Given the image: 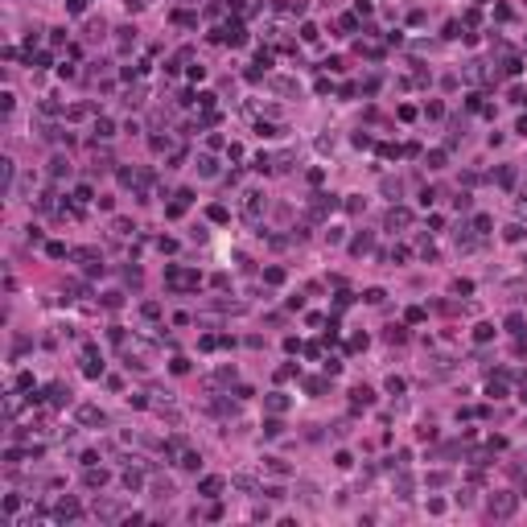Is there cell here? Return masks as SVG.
<instances>
[{
    "label": "cell",
    "mask_w": 527,
    "mask_h": 527,
    "mask_svg": "<svg viewBox=\"0 0 527 527\" xmlns=\"http://www.w3.org/2000/svg\"><path fill=\"white\" fill-rule=\"evenodd\" d=\"M206 214H210V219H214V223H227V219H231V214H227V206H210Z\"/></svg>",
    "instance_id": "cell-25"
},
{
    "label": "cell",
    "mask_w": 527,
    "mask_h": 527,
    "mask_svg": "<svg viewBox=\"0 0 527 527\" xmlns=\"http://www.w3.org/2000/svg\"><path fill=\"white\" fill-rule=\"evenodd\" d=\"M515 507H519V494H490V515L494 519H511L515 515Z\"/></svg>",
    "instance_id": "cell-1"
},
{
    "label": "cell",
    "mask_w": 527,
    "mask_h": 527,
    "mask_svg": "<svg viewBox=\"0 0 527 527\" xmlns=\"http://www.w3.org/2000/svg\"><path fill=\"white\" fill-rule=\"evenodd\" d=\"M264 280H268V285H280V280H285V268H268Z\"/></svg>",
    "instance_id": "cell-26"
},
{
    "label": "cell",
    "mask_w": 527,
    "mask_h": 527,
    "mask_svg": "<svg viewBox=\"0 0 527 527\" xmlns=\"http://www.w3.org/2000/svg\"><path fill=\"white\" fill-rule=\"evenodd\" d=\"M124 486H128V490H136V486H140V474H136V470H128V474H124Z\"/></svg>",
    "instance_id": "cell-32"
},
{
    "label": "cell",
    "mask_w": 527,
    "mask_h": 527,
    "mask_svg": "<svg viewBox=\"0 0 527 527\" xmlns=\"http://www.w3.org/2000/svg\"><path fill=\"white\" fill-rule=\"evenodd\" d=\"M219 490H223V478H202L198 482V494H206V499H219Z\"/></svg>",
    "instance_id": "cell-9"
},
{
    "label": "cell",
    "mask_w": 527,
    "mask_h": 527,
    "mask_svg": "<svg viewBox=\"0 0 527 527\" xmlns=\"http://www.w3.org/2000/svg\"><path fill=\"white\" fill-rule=\"evenodd\" d=\"M519 132H523V136H527V115H523V119H519Z\"/></svg>",
    "instance_id": "cell-41"
},
{
    "label": "cell",
    "mask_w": 527,
    "mask_h": 527,
    "mask_svg": "<svg viewBox=\"0 0 527 527\" xmlns=\"http://www.w3.org/2000/svg\"><path fill=\"white\" fill-rule=\"evenodd\" d=\"M503 235H507V239H511V243H519V239H523V227H519V223H511V227H507V231H503Z\"/></svg>",
    "instance_id": "cell-29"
},
{
    "label": "cell",
    "mask_w": 527,
    "mask_h": 527,
    "mask_svg": "<svg viewBox=\"0 0 527 527\" xmlns=\"http://www.w3.org/2000/svg\"><path fill=\"white\" fill-rule=\"evenodd\" d=\"M503 391H507L503 379H490V395H494V399H503Z\"/></svg>",
    "instance_id": "cell-34"
},
{
    "label": "cell",
    "mask_w": 527,
    "mask_h": 527,
    "mask_svg": "<svg viewBox=\"0 0 527 527\" xmlns=\"http://www.w3.org/2000/svg\"><path fill=\"white\" fill-rule=\"evenodd\" d=\"M424 115H428V119H441V115H445V107H441V103H428V107H424Z\"/></svg>",
    "instance_id": "cell-30"
},
{
    "label": "cell",
    "mask_w": 527,
    "mask_h": 527,
    "mask_svg": "<svg viewBox=\"0 0 527 527\" xmlns=\"http://www.w3.org/2000/svg\"><path fill=\"white\" fill-rule=\"evenodd\" d=\"M280 432H285V424L276 420V416H272V420H264V437H280Z\"/></svg>",
    "instance_id": "cell-20"
},
{
    "label": "cell",
    "mask_w": 527,
    "mask_h": 527,
    "mask_svg": "<svg viewBox=\"0 0 527 527\" xmlns=\"http://www.w3.org/2000/svg\"><path fill=\"white\" fill-rule=\"evenodd\" d=\"M387 391H391V395H399V391H404V379H399V375H391V379H387Z\"/></svg>",
    "instance_id": "cell-31"
},
{
    "label": "cell",
    "mask_w": 527,
    "mask_h": 527,
    "mask_svg": "<svg viewBox=\"0 0 527 527\" xmlns=\"http://www.w3.org/2000/svg\"><path fill=\"white\" fill-rule=\"evenodd\" d=\"M115 42H119V50H128V46H132V42H136V29H132V25H124V29H119V37H115Z\"/></svg>",
    "instance_id": "cell-16"
},
{
    "label": "cell",
    "mask_w": 527,
    "mask_h": 527,
    "mask_svg": "<svg viewBox=\"0 0 527 527\" xmlns=\"http://www.w3.org/2000/svg\"><path fill=\"white\" fill-rule=\"evenodd\" d=\"M404 338H408V334L399 330V326H391V330H387V342H404Z\"/></svg>",
    "instance_id": "cell-33"
},
{
    "label": "cell",
    "mask_w": 527,
    "mask_h": 527,
    "mask_svg": "<svg viewBox=\"0 0 527 527\" xmlns=\"http://www.w3.org/2000/svg\"><path fill=\"white\" fill-rule=\"evenodd\" d=\"M83 375H87V379H99V375H103V362H99L95 346H87V350H83Z\"/></svg>",
    "instance_id": "cell-3"
},
{
    "label": "cell",
    "mask_w": 527,
    "mask_h": 527,
    "mask_svg": "<svg viewBox=\"0 0 527 527\" xmlns=\"http://www.w3.org/2000/svg\"><path fill=\"white\" fill-rule=\"evenodd\" d=\"M519 399H523V404H527V387H523V395H519Z\"/></svg>",
    "instance_id": "cell-42"
},
{
    "label": "cell",
    "mask_w": 527,
    "mask_h": 527,
    "mask_svg": "<svg viewBox=\"0 0 527 527\" xmlns=\"http://www.w3.org/2000/svg\"><path fill=\"white\" fill-rule=\"evenodd\" d=\"M111 132H115V124H111V119H99V124H95V136H103V140H107Z\"/></svg>",
    "instance_id": "cell-23"
},
{
    "label": "cell",
    "mask_w": 527,
    "mask_h": 527,
    "mask_svg": "<svg viewBox=\"0 0 527 527\" xmlns=\"http://www.w3.org/2000/svg\"><path fill=\"white\" fill-rule=\"evenodd\" d=\"M383 301V289H367V305H379Z\"/></svg>",
    "instance_id": "cell-36"
},
{
    "label": "cell",
    "mask_w": 527,
    "mask_h": 527,
    "mask_svg": "<svg viewBox=\"0 0 527 527\" xmlns=\"http://www.w3.org/2000/svg\"><path fill=\"white\" fill-rule=\"evenodd\" d=\"M50 404L54 408H66L70 404V387L66 383H50Z\"/></svg>",
    "instance_id": "cell-7"
},
{
    "label": "cell",
    "mask_w": 527,
    "mask_h": 527,
    "mask_svg": "<svg viewBox=\"0 0 527 527\" xmlns=\"http://www.w3.org/2000/svg\"><path fill=\"white\" fill-rule=\"evenodd\" d=\"M511 99H515L519 107H527V91H523V87H515V91H511Z\"/></svg>",
    "instance_id": "cell-37"
},
{
    "label": "cell",
    "mask_w": 527,
    "mask_h": 527,
    "mask_svg": "<svg viewBox=\"0 0 527 527\" xmlns=\"http://www.w3.org/2000/svg\"><path fill=\"white\" fill-rule=\"evenodd\" d=\"M78 420H83V424H103V412L87 404V408H78Z\"/></svg>",
    "instance_id": "cell-12"
},
{
    "label": "cell",
    "mask_w": 527,
    "mask_h": 527,
    "mask_svg": "<svg viewBox=\"0 0 527 527\" xmlns=\"http://www.w3.org/2000/svg\"><path fill=\"white\" fill-rule=\"evenodd\" d=\"M305 391H309V395H321V391H326V379H305Z\"/></svg>",
    "instance_id": "cell-24"
},
{
    "label": "cell",
    "mask_w": 527,
    "mask_h": 527,
    "mask_svg": "<svg viewBox=\"0 0 527 527\" xmlns=\"http://www.w3.org/2000/svg\"><path fill=\"white\" fill-rule=\"evenodd\" d=\"M350 252H354V256L371 252V235H354V239H350Z\"/></svg>",
    "instance_id": "cell-15"
},
{
    "label": "cell",
    "mask_w": 527,
    "mask_h": 527,
    "mask_svg": "<svg viewBox=\"0 0 527 527\" xmlns=\"http://www.w3.org/2000/svg\"><path fill=\"white\" fill-rule=\"evenodd\" d=\"M66 9H70V13H83V9H87V0H66Z\"/></svg>",
    "instance_id": "cell-40"
},
{
    "label": "cell",
    "mask_w": 527,
    "mask_h": 527,
    "mask_svg": "<svg viewBox=\"0 0 527 527\" xmlns=\"http://www.w3.org/2000/svg\"><path fill=\"white\" fill-rule=\"evenodd\" d=\"M264 404H268V412H285V408H289V395H280V391H272V395L264 399Z\"/></svg>",
    "instance_id": "cell-13"
},
{
    "label": "cell",
    "mask_w": 527,
    "mask_h": 527,
    "mask_svg": "<svg viewBox=\"0 0 527 527\" xmlns=\"http://www.w3.org/2000/svg\"><path fill=\"white\" fill-rule=\"evenodd\" d=\"M78 515H83V507H78L74 499H62V503H58V519H62V523H66V519H78Z\"/></svg>",
    "instance_id": "cell-8"
},
{
    "label": "cell",
    "mask_w": 527,
    "mask_h": 527,
    "mask_svg": "<svg viewBox=\"0 0 527 527\" xmlns=\"http://www.w3.org/2000/svg\"><path fill=\"white\" fill-rule=\"evenodd\" d=\"M260 210H264V194L260 190L243 194V214H247V219H260Z\"/></svg>",
    "instance_id": "cell-4"
},
{
    "label": "cell",
    "mask_w": 527,
    "mask_h": 527,
    "mask_svg": "<svg viewBox=\"0 0 527 527\" xmlns=\"http://www.w3.org/2000/svg\"><path fill=\"white\" fill-rule=\"evenodd\" d=\"M198 173H202V177H214V173H219V165H214V157H202V161H198Z\"/></svg>",
    "instance_id": "cell-19"
},
{
    "label": "cell",
    "mask_w": 527,
    "mask_h": 527,
    "mask_svg": "<svg viewBox=\"0 0 527 527\" xmlns=\"http://www.w3.org/2000/svg\"><path fill=\"white\" fill-rule=\"evenodd\" d=\"M474 231H482V235L490 231V219H486V214H478V219H474Z\"/></svg>",
    "instance_id": "cell-38"
},
{
    "label": "cell",
    "mask_w": 527,
    "mask_h": 527,
    "mask_svg": "<svg viewBox=\"0 0 527 527\" xmlns=\"http://www.w3.org/2000/svg\"><path fill=\"white\" fill-rule=\"evenodd\" d=\"M252 169H260V173H268V169H272V161H268V157H264V152H260V157H256V165H252Z\"/></svg>",
    "instance_id": "cell-39"
},
{
    "label": "cell",
    "mask_w": 527,
    "mask_h": 527,
    "mask_svg": "<svg viewBox=\"0 0 527 527\" xmlns=\"http://www.w3.org/2000/svg\"><path fill=\"white\" fill-rule=\"evenodd\" d=\"M338 202H334V194H313V206H309V214H313V219H321L326 210H334Z\"/></svg>",
    "instance_id": "cell-6"
},
{
    "label": "cell",
    "mask_w": 527,
    "mask_h": 527,
    "mask_svg": "<svg viewBox=\"0 0 527 527\" xmlns=\"http://www.w3.org/2000/svg\"><path fill=\"white\" fill-rule=\"evenodd\" d=\"M165 280H169V289H198V285H202V280H198V272H181L177 264L165 268Z\"/></svg>",
    "instance_id": "cell-2"
},
{
    "label": "cell",
    "mask_w": 527,
    "mask_h": 527,
    "mask_svg": "<svg viewBox=\"0 0 527 527\" xmlns=\"http://www.w3.org/2000/svg\"><path fill=\"white\" fill-rule=\"evenodd\" d=\"M474 338H478V342H490V338H494V326H490V321H482V326L474 330Z\"/></svg>",
    "instance_id": "cell-21"
},
{
    "label": "cell",
    "mask_w": 527,
    "mask_h": 527,
    "mask_svg": "<svg viewBox=\"0 0 527 527\" xmlns=\"http://www.w3.org/2000/svg\"><path fill=\"white\" fill-rule=\"evenodd\" d=\"M350 395H354V404H362V408H367V404H375V391H371V387H362V383H358Z\"/></svg>",
    "instance_id": "cell-14"
},
{
    "label": "cell",
    "mask_w": 527,
    "mask_h": 527,
    "mask_svg": "<svg viewBox=\"0 0 527 527\" xmlns=\"http://www.w3.org/2000/svg\"><path fill=\"white\" fill-rule=\"evenodd\" d=\"M507 330H511V334H523V313H511V317H507Z\"/></svg>",
    "instance_id": "cell-28"
},
{
    "label": "cell",
    "mask_w": 527,
    "mask_h": 527,
    "mask_svg": "<svg viewBox=\"0 0 527 527\" xmlns=\"http://www.w3.org/2000/svg\"><path fill=\"white\" fill-rule=\"evenodd\" d=\"M50 173H54V177H62V173H70V161H66V157H54V161H50Z\"/></svg>",
    "instance_id": "cell-18"
},
{
    "label": "cell",
    "mask_w": 527,
    "mask_h": 527,
    "mask_svg": "<svg viewBox=\"0 0 527 527\" xmlns=\"http://www.w3.org/2000/svg\"><path fill=\"white\" fill-rule=\"evenodd\" d=\"M219 42H227V46H243L247 42V33H243V25H227V29H219V33H214Z\"/></svg>",
    "instance_id": "cell-5"
},
{
    "label": "cell",
    "mask_w": 527,
    "mask_h": 527,
    "mask_svg": "<svg viewBox=\"0 0 527 527\" xmlns=\"http://www.w3.org/2000/svg\"><path fill=\"white\" fill-rule=\"evenodd\" d=\"M83 482H87L91 490H95V486H103V482H107V470H95V466H87V474H83Z\"/></svg>",
    "instance_id": "cell-11"
},
{
    "label": "cell",
    "mask_w": 527,
    "mask_h": 527,
    "mask_svg": "<svg viewBox=\"0 0 527 527\" xmlns=\"http://www.w3.org/2000/svg\"><path fill=\"white\" fill-rule=\"evenodd\" d=\"M408 223H412V214H408V210H399V206L387 210V227H391V231H395V227H408Z\"/></svg>",
    "instance_id": "cell-10"
},
{
    "label": "cell",
    "mask_w": 527,
    "mask_h": 527,
    "mask_svg": "<svg viewBox=\"0 0 527 527\" xmlns=\"http://www.w3.org/2000/svg\"><path fill=\"white\" fill-rule=\"evenodd\" d=\"M264 461H268V470H272V474H289V466H285L280 457H264Z\"/></svg>",
    "instance_id": "cell-27"
},
{
    "label": "cell",
    "mask_w": 527,
    "mask_h": 527,
    "mask_svg": "<svg viewBox=\"0 0 527 527\" xmlns=\"http://www.w3.org/2000/svg\"><path fill=\"white\" fill-rule=\"evenodd\" d=\"M424 165H428V169H441V165H445V148H432L428 157H424Z\"/></svg>",
    "instance_id": "cell-17"
},
{
    "label": "cell",
    "mask_w": 527,
    "mask_h": 527,
    "mask_svg": "<svg viewBox=\"0 0 527 527\" xmlns=\"http://www.w3.org/2000/svg\"><path fill=\"white\" fill-rule=\"evenodd\" d=\"M115 235H132V223L128 219H115Z\"/></svg>",
    "instance_id": "cell-35"
},
{
    "label": "cell",
    "mask_w": 527,
    "mask_h": 527,
    "mask_svg": "<svg viewBox=\"0 0 527 527\" xmlns=\"http://www.w3.org/2000/svg\"><path fill=\"white\" fill-rule=\"evenodd\" d=\"M198 466H202L198 453H181V470H198Z\"/></svg>",
    "instance_id": "cell-22"
}]
</instances>
